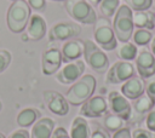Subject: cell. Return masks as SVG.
<instances>
[{
	"instance_id": "31",
	"label": "cell",
	"mask_w": 155,
	"mask_h": 138,
	"mask_svg": "<svg viewBox=\"0 0 155 138\" xmlns=\"http://www.w3.org/2000/svg\"><path fill=\"white\" fill-rule=\"evenodd\" d=\"M131 134L132 138H155V132L149 131L148 128H136Z\"/></svg>"
},
{
	"instance_id": "40",
	"label": "cell",
	"mask_w": 155,
	"mask_h": 138,
	"mask_svg": "<svg viewBox=\"0 0 155 138\" xmlns=\"http://www.w3.org/2000/svg\"><path fill=\"white\" fill-rule=\"evenodd\" d=\"M0 138H5V136H4L2 133H0Z\"/></svg>"
},
{
	"instance_id": "21",
	"label": "cell",
	"mask_w": 155,
	"mask_h": 138,
	"mask_svg": "<svg viewBox=\"0 0 155 138\" xmlns=\"http://www.w3.org/2000/svg\"><path fill=\"white\" fill-rule=\"evenodd\" d=\"M40 116V111L35 108H25L23 110H21L17 115V123L21 127H28L30 125H33Z\"/></svg>"
},
{
	"instance_id": "28",
	"label": "cell",
	"mask_w": 155,
	"mask_h": 138,
	"mask_svg": "<svg viewBox=\"0 0 155 138\" xmlns=\"http://www.w3.org/2000/svg\"><path fill=\"white\" fill-rule=\"evenodd\" d=\"M144 93L155 104V74L151 75L150 77L145 79V82H144Z\"/></svg>"
},
{
	"instance_id": "25",
	"label": "cell",
	"mask_w": 155,
	"mask_h": 138,
	"mask_svg": "<svg viewBox=\"0 0 155 138\" xmlns=\"http://www.w3.org/2000/svg\"><path fill=\"white\" fill-rule=\"evenodd\" d=\"M119 6H120V0H101V2L98 4L101 13L107 18L113 17L117 11Z\"/></svg>"
},
{
	"instance_id": "3",
	"label": "cell",
	"mask_w": 155,
	"mask_h": 138,
	"mask_svg": "<svg viewBox=\"0 0 155 138\" xmlns=\"http://www.w3.org/2000/svg\"><path fill=\"white\" fill-rule=\"evenodd\" d=\"M96 88V79L93 75L87 74L81 76L75 81V84L67 91L65 99L73 104L79 105L86 102L90 97H92Z\"/></svg>"
},
{
	"instance_id": "10",
	"label": "cell",
	"mask_w": 155,
	"mask_h": 138,
	"mask_svg": "<svg viewBox=\"0 0 155 138\" xmlns=\"http://www.w3.org/2000/svg\"><path fill=\"white\" fill-rule=\"evenodd\" d=\"M136 69L142 79H148L155 74V57L150 50L142 47L136 57Z\"/></svg>"
},
{
	"instance_id": "36",
	"label": "cell",
	"mask_w": 155,
	"mask_h": 138,
	"mask_svg": "<svg viewBox=\"0 0 155 138\" xmlns=\"http://www.w3.org/2000/svg\"><path fill=\"white\" fill-rule=\"evenodd\" d=\"M8 138H29V133L25 130H18L12 132Z\"/></svg>"
},
{
	"instance_id": "26",
	"label": "cell",
	"mask_w": 155,
	"mask_h": 138,
	"mask_svg": "<svg viewBox=\"0 0 155 138\" xmlns=\"http://www.w3.org/2000/svg\"><path fill=\"white\" fill-rule=\"evenodd\" d=\"M153 107H154L153 100L145 93L138 97L137 99H134V103H133V109L137 114H147Z\"/></svg>"
},
{
	"instance_id": "24",
	"label": "cell",
	"mask_w": 155,
	"mask_h": 138,
	"mask_svg": "<svg viewBox=\"0 0 155 138\" xmlns=\"http://www.w3.org/2000/svg\"><path fill=\"white\" fill-rule=\"evenodd\" d=\"M153 36L154 35H153L151 30L137 28V30H134L133 34H132V40H133V44H136L137 46L143 47V46H147L148 44H150Z\"/></svg>"
},
{
	"instance_id": "37",
	"label": "cell",
	"mask_w": 155,
	"mask_h": 138,
	"mask_svg": "<svg viewBox=\"0 0 155 138\" xmlns=\"http://www.w3.org/2000/svg\"><path fill=\"white\" fill-rule=\"evenodd\" d=\"M150 51H151V53H153L154 57H155V35L153 36V39H151V41H150Z\"/></svg>"
},
{
	"instance_id": "18",
	"label": "cell",
	"mask_w": 155,
	"mask_h": 138,
	"mask_svg": "<svg viewBox=\"0 0 155 138\" xmlns=\"http://www.w3.org/2000/svg\"><path fill=\"white\" fill-rule=\"evenodd\" d=\"M54 122L50 117H41L35 121L30 138H51V134L53 132Z\"/></svg>"
},
{
	"instance_id": "8",
	"label": "cell",
	"mask_w": 155,
	"mask_h": 138,
	"mask_svg": "<svg viewBox=\"0 0 155 138\" xmlns=\"http://www.w3.org/2000/svg\"><path fill=\"white\" fill-rule=\"evenodd\" d=\"M81 33V27L74 22H58L53 24L48 31L50 41H62L75 38Z\"/></svg>"
},
{
	"instance_id": "20",
	"label": "cell",
	"mask_w": 155,
	"mask_h": 138,
	"mask_svg": "<svg viewBox=\"0 0 155 138\" xmlns=\"http://www.w3.org/2000/svg\"><path fill=\"white\" fill-rule=\"evenodd\" d=\"M70 138H90V126L85 119L78 116L71 122L70 127Z\"/></svg>"
},
{
	"instance_id": "41",
	"label": "cell",
	"mask_w": 155,
	"mask_h": 138,
	"mask_svg": "<svg viewBox=\"0 0 155 138\" xmlns=\"http://www.w3.org/2000/svg\"><path fill=\"white\" fill-rule=\"evenodd\" d=\"M52 1H64V0H52Z\"/></svg>"
},
{
	"instance_id": "29",
	"label": "cell",
	"mask_w": 155,
	"mask_h": 138,
	"mask_svg": "<svg viewBox=\"0 0 155 138\" xmlns=\"http://www.w3.org/2000/svg\"><path fill=\"white\" fill-rule=\"evenodd\" d=\"M11 53L7 50H0V73L5 71L11 63Z\"/></svg>"
},
{
	"instance_id": "42",
	"label": "cell",
	"mask_w": 155,
	"mask_h": 138,
	"mask_svg": "<svg viewBox=\"0 0 155 138\" xmlns=\"http://www.w3.org/2000/svg\"><path fill=\"white\" fill-rule=\"evenodd\" d=\"M153 5H154V7H155V0H154V2H153Z\"/></svg>"
},
{
	"instance_id": "39",
	"label": "cell",
	"mask_w": 155,
	"mask_h": 138,
	"mask_svg": "<svg viewBox=\"0 0 155 138\" xmlns=\"http://www.w3.org/2000/svg\"><path fill=\"white\" fill-rule=\"evenodd\" d=\"M1 109H2V103H1V100H0V111H1Z\"/></svg>"
},
{
	"instance_id": "33",
	"label": "cell",
	"mask_w": 155,
	"mask_h": 138,
	"mask_svg": "<svg viewBox=\"0 0 155 138\" xmlns=\"http://www.w3.org/2000/svg\"><path fill=\"white\" fill-rule=\"evenodd\" d=\"M111 138H132V134H131L130 128H127V127H122L121 130L114 132V134H113Z\"/></svg>"
},
{
	"instance_id": "38",
	"label": "cell",
	"mask_w": 155,
	"mask_h": 138,
	"mask_svg": "<svg viewBox=\"0 0 155 138\" xmlns=\"http://www.w3.org/2000/svg\"><path fill=\"white\" fill-rule=\"evenodd\" d=\"M88 1H90L92 5H98V4L101 2V0H88Z\"/></svg>"
},
{
	"instance_id": "22",
	"label": "cell",
	"mask_w": 155,
	"mask_h": 138,
	"mask_svg": "<svg viewBox=\"0 0 155 138\" xmlns=\"http://www.w3.org/2000/svg\"><path fill=\"white\" fill-rule=\"evenodd\" d=\"M117 57L121 59V61H133L136 59L137 57V53H138V48H137V45L133 44V42H130V41H126V42H121V45L117 47Z\"/></svg>"
},
{
	"instance_id": "7",
	"label": "cell",
	"mask_w": 155,
	"mask_h": 138,
	"mask_svg": "<svg viewBox=\"0 0 155 138\" xmlns=\"http://www.w3.org/2000/svg\"><path fill=\"white\" fill-rule=\"evenodd\" d=\"M136 70H134V65L131 62L127 61H119L115 62L107 71V76L105 80L108 84L111 85H116V84H121L125 82L126 80H128L130 77L134 76Z\"/></svg>"
},
{
	"instance_id": "15",
	"label": "cell",
	"mask_w": 155,
	"mask_h": 138,
	"mask_svg": "<svg viewBox=\"0 0 155 138\" xmlns=\"http://www.w3.org/2000/svg\"><path fill=\"white\" fill-rule=\"evenodd\" d=\"M46 30L47 27L45 19L38 13L31 15L27 25V36L33 41H38L46 35Z\"/></svg>"
},
{
	"instance_id": "35",
	"label": "cell",
	"mask_w": 155,
	"mask_h": 138,
	"mask_svg": "<svg viewBox=\"0 0 155 138\" xmlns=\"http://www.w3.org/2000/svg\"><path fill=\"white\" fill-rule=\"evenodd\" d=\"M90 138H110V136H109V133L105 130H103V128H96L92 132V134L90 136Z\"/></svg>"
},
{
	"instance_id": "32",
	"label": "cell",
	"mask_w": 155,
	"mask_h": 138,
	"mask_svg": "<svg viewBox=\"0 0 155 138\" xmlns=\"http://www.w3.org/2000/svg\"><path fill=\"white\" fill-rule=\"evenodd\" d=\"M27 2L29 4L30 7H33L36 11H44L45 6H46V1L45 0H27Z\"/></svg>"
},
{
	"instance_id": "27",
	"label": "cell",
	"mask_w": 155,
	"mask_h": 138,
	"mask_svg": "<svg viewBox=\"0 0 155 138\" xmlns=\"http://www.w3.org/2000/svg\"><path fill=\"white\" fill-rule=\"evenodd\" d=\"M132 11H145L153 6L154 0H127Z\"/></svg>"
},
{
	"instance_id": "5",
	"label": "cell",
	"mask_w": 155,
	"mask_h": 138,
	"mask_svg": "<svg viewBox=\"0 0 155 138\" xmlns=\"http://www.w3.org/2000/svg\"><path fill=\"white\" fill-rule=\"evenodd\" d=\"M84 57L88 67L97 73H105L109 69L108 56L92 40H84Z\"/></svg>"
},
{
	"instance_id": "11",
	"label": "cell",
	"mask_w": 155,
	"mask_h": 138,
	"mask_svg": "<svg viewBox=\"0 0 155 138\" xmlns=\"http://www.w3.org/2000/svg\"><path fill=\"white\" fill-rule=\"evenodd\" d=\"M84 71H85V62L76 59V61L67 63V65L57 73L56 80L63 85H68L80 79Z\"/></svg>"
},
{
	"instance_id": "19",
	"label": "cell",
	"mask_w": 155,
	"mask_h": 138,
	"mask_svg": "<svg viewBox=\"0 0 155 138\" xmlns=\"http://www.w3.org/2000/svg\"><path fill=\"white\" fill-rule=\"evenodd\" d=\"M133 24L137 28L153 30L155 28V13L149 10L134 11L133 12Z\"/></svg>"
},
{
	"instance_id": "2",
	"label": "cell",
	"mask_w": 155,
	"mask_h": 138,
	"mask_svg": "<svg viewBox=\"0 0 155 138\" xmlns=\"http://www.w3.org/2000/svg\"><path fill=\"white\" fill-rule=\"evenodd\" d=\"M30 6L25 0H16L11 4L7 10L6 22L7 27L12 33H22L30 18Z\"/></svg>"
},
{
	"instance_id": "9",
	"label": "cell",
	"mask_w": 155,
	"mask_h": 138,
	"mask_svg": "<svg viewBox=\"0 0 155 138\" xmlns=\"http://www.w3.org/2000/svg\"><path fill=\"white\" fill-rule=\"evenodd\" d=\"M108 108L111 110L113 114L119 115L125 121H127L131 117L132 105L121 92L111 91L108 94Z\"/></svg>"
},
{
	"instance_id": "12",
	"label": "cell",
	"mask_w": 155,
	"mask_h": 138,
	"mask_svg": "<svg viewBox=\"0 0 155 138\" xmlns=\"http://www.w3.org/2000/svg\"><path fill=\"white\" fill-rule=\"evenodd\" d=\"M108 102L102 96L90 97L86 102L82 103L80 109V115L85 117H101L107 114Z\"/></svg>"
},
{
	"instance_id": "16",
	"label": "cell",
	"mask_w": 155,
	"mask_h": 138,
	"mask_svg": "<svg viewBox=\"0 0 155 138\" xmlns=\"http://www.w3.org/2000/svg\"><path fill=\"white\" fill-rule=\"evenodd\" d=\"M121 93L127 99H137L144 94V79L140 76H132L121 86Z\"/></svg>"
},
{
	"instance_id": "4",
	"label": "cell",
	"mask_w": 155,
	"mask_h": 138,
	"mask_svg": "<svg viewBox=\"0 0 155 138\" xmlns=\"http://www.w3.org/2000/svg\"><path fill=\"white\" fill-rule=\"evenodd\" d=\"M93 38L96 44L104 51H113L117 47V39L113 25L107 17L97 18L93 29Z\"/></svg>"
},
{
	"instance_id": "6",
	"label": "cell",
	"mask_w": 155,
	"mask_h": 138,
	"mask_svg": "<svg viewBox=\"0 0 155 138\" xmlns=\"http://www.w3.org/2000/svg\"><path fill=\"white\" fill-rule=\"evenodd\" d=\"M64 8L68 15L79 23L94 24L97 15L86 0H64Z\"/></svg>"
},
{
	"instance_id": "13",
	"label": "cell",
	"mask_w": 155,
	"mask_h": 138,
	"mask_svg": "<svg viewBox=\"0 0 155 138\" xmlns=\"http://www.w3.org/2000/svg\"><path fill=\"white\" fill-rule=\"evenodd\" d=\"M42 96H44L46 107L53 114H56L58 116H64L69 113L68 100L61 93H58L56 91H45Z\"/></svg>"
},
{
	"instance_id": "1",
	"label": "cell",
	"mask_w": 155,
	"mask_h": 138,
	"mask_svg": "<svg viewBox=\"0 0 155 138\" xmlns=\"http://www.w3.org/2000/svg\"><path fill=\"white\" fill-rule=\"evenodd\" d=\"M111 25L117 41L120 42L130 41L134 31V24H133V11L128 5L124 4L119 6L117 11L114 15V21Z\"/></svg>"
},
{
	"instance_id": "14",
	"label": "cell",
	"mask_w": 155,
	"mask_h": 138,
	"mask_svg": "<svg viewBox=\"0 0 155 138\" xmlns=\"http://www.w3.org/2000/svg\"><path fill=\"white\" fill-rule=\"evenodd\" d=\"M62 53L58 48H47L42 53V61H41V67H42V73L45 75H52L58 71V69L62 65Z\"/></svg>"
},
{
	"instance_id": "23",
	"label": "cell",
	"mask_w": 155,
	"mask_h": 138,
	"mask_svg": "<svg viewBox=\"0 0 155 138\" xmlns=\"http://www.w3.org/2000/svg\"><path fill=\"white\" fill-rule=\"evenodd\" d=\"M103 122H104L105 128L108 131H110V132H116V131L121 130L125 126V120L122 117H120L119 115L113 114V113L107 114L104 116V121Z\"/></svg>"
},
{
	"instance_id": "34",
	"label": "cell",
	"mask_w": 155,
	"mask_h": 138,
	"mask_svg": "<svg viewBox=\"0 0 155 138\" xmlns=\"http://www.w3.org/2000/svg\"><path fill=\"white\" fill-rule=\"evenodd\" d=\"M51 138H70V136L68 134V132L65 131V128L58 127V128H56V130L52 132Z\"/></svg>"
},
{
	"instance_id": "30",
	"label": "cell",
	"mask_w": 155,
	"mask_h": 138,
	"mask_svg": "<svg viewBox=\"0 0 155 138\" xmlns=\"http://www.w3.org/2000/svg\"><path fill=\"white\" fill-rule=\"evenodd\" d=\"M145 126H147V128L149 131L155 132V104L147 113V116H145Z\"/></svg>"
},
{
	"instance_id": "43",
	"label": "cell",
	"mask_w": 155,
	"mask_h": 138,
	"mask_svg": "<svg viewBox=\"0 0 155 138\" xmlns=\"http://www.w3.org/2000/svg\"><path fill=\"white\" fill-rule=\"evenodd\" d=\"M11 1H16V0H11Z\"/></svg>"
},
{
	"instance_id": "17",
	"label": "cell",
	"mask_w": 155,
	"mask_h": 138,
	"mask_svg": "<svg viewBox=\"0 0 155 138\" xmlns=\"http://www.w3.org/2000/svg\"><path fill=\"white\" fill-rule=\"evenodd\" d=\"M62 59L65 63L79 59L84 54V40H70L63 44L62 50Z\"/></svg>"
}]
</instances>
